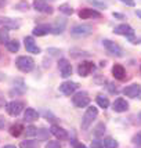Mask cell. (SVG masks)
Segmentation results:
<instances>
[{
	"label": "cell",
	"instance_id": "836d02e7",
	"mask_svg": "<svg viewBox=\"0 0 141 148\" xmlns=\"http://www.w3.org/2000/svg\"><path fill=\"white\" fill-rule=\"evenodd\" d=\"M90 148H104V143L100 140H94V141H91Z\"/></svg>",
	"mask_w": 141,
	"mask_h": 148
},
{
	"label": "cell",
	"instance_id": "ba28073f",
	"mask_svg": "<svg viewBox=\"0 0 141 148\" xmlns=\"http://www.w3.org/2000/svg\"><path fill=\"white\" fill-rule=\"evenodd\" d=\"M114 32L116 35H120V36H126V38H133L134 36V29L131 28V26L129 25V24H120V25L115 26V29H114Z\"/></svg>",
	"mask_w": 141,
	"mask_h": 148
},
{
	"label": "cell",
	"instance_id": "7c38bea8",
	"mask_svg": "<svg viewBox=\"0 0 141 148\" xmlns=\"http://www.w3.org/2000/svg\"><path fill=\"white\" fill-rule=\"evenodd\" d=\"M58 68H60V72H61V76L62 77H69L72 75V65L68 60L65 58H61L58 61Z\"/></svg>",
	"mask_w": 141,
	"mask_h": 148
},
{
	"label": "cell",
	"instance_id": "d6a6232c",
	"mask_svg": "<svg viewBox=\"0 0 141 148\" xmlns=\"http://www.w3.org/2000/svg\"><path fill=\"white\" fill-rule=\"evenodd\" d=\"M46 148H61V143L60 141H50L46 144Z\"/></svg>",
	"mask_w": 141,
	"mask_h": 148
},
{
	"label": "cell",
	"instance_id": "9c48e42d",
	"mask_svg": "<svg viewBox=\"0 0 141 148\" xmlns=\"http://www.w3.org/2000/svg\"><path fill=\"white\" fill-rule=\"evenodd\" d=\"M94 68H96V66H94V64H93L91 61H82L80 64L77 65V73H79L80 76L86 77L94 71Z\"/></svg>",
	"mask_w": 141,
	"mask_h": 148
},
{
	"label": "cell",
	"instance_id": "603a6c76",
	"mask_svg": "<svg viewBox=\"0 0 141 148\" xmlns=\"http://www.w3.org/2000/svg\"><path fill=\"white\" fill-rule=\"evenodd\" d=\"M8 33H10V28H7V26H1L0 28V43L1 45H7L10 42Z\"/></svg>",
	"mask_w": 141,
	"mask_h": 148
},
{
	"label": "cell",
	"instance_id": "f35d334b",
	"mask_svg": "<svg viewBox=\"0 0 141 148\" xmlns=\"http://www.w3.org/2000/svg\"><path fill=\"white\" fill-rule=\"evenodd\" d=\"M4 126H6V119H4V116L0 115V130L3 129Z\"/></svg>",
	"mask_w": 141,
	"mask_h": 148
},
{
	"label": "cell",
	"instance_id": "ac0fdd59",
	"mask_svg": "<svg viewBox=\"0 0 141 148\" xmlns=\"http://www.w3.org/2000/svg\"><path fill=\"white\" fill-rule=\"evenodd\" d=\"M112 75L118 80H123L126 77V69H125V66L120 64H115L112 66Z\"/></svg>",
	"mask_w": 141,
	"mask_h": 148
},
{
	"label": "cell",
	"instance_id": "bcb514c9",
	"mask_svg": "<svg viewBox=\"0 0 141 148\" xmlns=\"http://www.w3.org/2000/svg\"><path fill=\"white\" fill-rule=\"evenodd\" d=\"M1 79H3V75H1V73H0V80H1Z\"/></svg>",
	"mask_w": 141,
	"mask_h": 148
},
{
	"label": "cell",
	"instance_id": "7bdbcfd3",
	"mask_svg": "<svg viewBox=\"0 0 141 148\" xmlns=\"http://www.w3.org/2000/svg\"><path fill=\"white\" fill-rule=\"evenodd\" d=\"M136 15H137V17L141 19V10H136Z\"/></svg>",
	"mask_w": 141,
	"mask_h": 148
},
{
	"label": "cell",
	"instance_id": "7a4b0ae2",
	"mask_svg": "<svg viewBox=\"0 0 141 148\" xmlns=\"http://www.w3.org/2000/svg\"><path fill=\"white\" fill-rule=\"evenodd\" d=\"M98 115V110H97L96 107H89L86 112H84L83 118H82V123H80V126H82V130H87L91 126V123L93 121L97 118Z\"/></svg>",
	"mask_w": 141,
	"mask_h": 148
},
{
	"label": "cell",
	"instance_id": "8d00e7d4",
	"mask_svg": "<svg viewBox=\"0 0 141 148\" xmlns=\"http://www.w3.org/2000/svg\"><path fill=\"white\" fill-rule=\"evenodd\" d=\"M119 1H122L123 4L130 6V7H134L136 6V1H134V0H119Z\"/></svg>",
	"mask_w": 141,
	"mask_h": 148
},
{
	"label": "cell",
	"instance_id": "83f0119b",
	"mask_svg": "<svg viewBox=\"0 0 141 148\" xmlns=\"http://www.w3.org/2000/svg\"><path fill=\"white\" fill-rule=\"evenodd\" d=\"M58 10H60V13L65 14V15H72V14H73V8H72L70 4H68V3L61 4V6L58 7Z\"/></svg>",
	"mask_w": 141,
	"mask_h": 148
},
{
	"label": "cell",
	"instance_id": "f1b7e54d",
	"mask_svg": "<svg viewBox=\"0 0 141 148\" xmlns=\"http://www.w3.org/2000/svg\"><path fill=\"white\" fill-rule=\"evenodd\" d=\"M14 8L18 10V11H28L29 10V3L28 1H19L14 6Z\"/></svg>",
	"mask_w": 141,
	"mask_h": 148
},
{
	"label": "cell",
	"instance_id": "d590c367",
	"mask_svg": "<svg viewBox=\"0 0 141 148\" xmlns=\"http://www.w3.org/2000/svg\"><path fill=\"white\" fill-rule=\"evenodd\" d=\"M70 144L73 145V148H86L82 143H77L76 140H70Z\"/></svg>",
	"mask_w": 141,
	"mask_h": 148
},
{
	"label": "cell",
	"instance_id": "3957f363",
	"mask_svg": "<svg viewBox=\"0 0 141 148\" xmlns=\"http://www.w3.org/2000/svg\"><path fill=\"white\" fill-rule=\"evenodd\" d=\"M91 33H93V26L87 25V24H79L70 29V35L73 38H86Z\"/></svg>",
	"mask_w": 141,
	"mask_h": 148
},
{
	"label": "cell",
	"instance_id": "7402d4cb",
	"mask_svg": "<svg viewBox=\"0 0 141 148\" xmlns=\"http://www.w3.org/2000/svg\"><path fill=\"white\" fill-rule=\"evenodd\" d=\"M24 126L21 125V123H14V125H11V127H10V134L13 136V137H19V136L24 133Z\"/></svg>",
	"mask_w": 141,
	"mask_h": 148
},
{
	"label": "cell",
	"instance_id": "ab89813d",
	"mask_svg": "<svg viewBox=\"0 0 141 148\" xmlns=\"http://www.w3.org/2000/svg\"><path fill=\"white\" fill-rule=\"evenodd\" d=\"M112 15H114L115 18H119V19H125V15H123V14H120V13H114V14H112Z\"/></svg>",
	"mask_w": 141,
	"mask_h": 148
},
{
	"label": "cell",
	"instance_id": "1f68e13d",
	"mask_svg": "<svg viewBox=\"0 0 141 148\" xmlns=\"http://www.w3.org/2000/svg\"><path fill=\"white\" fill-rule=\"evenodd\" d=\"M104 132H105V125L104 123H100L98 126L96 127V132H94V134L97 136V137H100V136L104 134Z\"/></svg>",
	"mask_w": 141,
	"mask_h": 148
},
{
	"label": "cell",
	"instance_id": "7dc6e473",
	"mask_svg": "<svg viewBox=\"0 0 141 148\" xmlns=\"http://www.w3.org/2000/svg\"><path fill=\"white\" fill-rule=\"evenodd\" d=\"M140 72H141V66H140Z\"/></svg>",
	"mask_w": 141,
	"mask_h": 148
},
{
	"label": "cell",
	"instance_id": "30bf717a",
	"mask_svg": "<svg viewBox=\"0 0 141 148\" xmlns=\"http://www.w3.org/2000/svg\"><path fill=\"white\" fill-rule=\"evenodd\" d=\"M33 8L36 11H39V13H44V14H49V15H51L54 13V8L50 4H47L44 0H35L33 1Z\"/></svg>",
	"mask_w": 141,
	"mask_h": 148
},
{
	"label": "cell",
	"instance_id": "44dd1931",
	"mask_svg": "<svg viewBox=\"0 0 141 148\" xmlns=\"http://www.w3.org/2000/svg\"><path fill=\"white\" fill-rule=\"evenodd\" d=\"M0 25L1 26H7V28H19V22L15 19L11 18H6V17H0Z\"/></svg>",
	"mask_w": 141,
	"mask_h": 148
},
{
	"label": "cell",
	"instance_id": "9a60e30c",
	"mask_svg": "<svg viewBox=\"0 0 141 148\" xmlns=\"http://www.w3.org/2000/svg\"><path fill=\"white\" fill-rule=\"evenodd\" d=\"M24 43H25V49L28 53H32V54H39V53H40V49H39L38 45L35 43V40H33L32 36H25Z\"/></svg>",
	"mask_w": 141,
	"mask_h": 148
},
{
	"label": "cell",
	"instance_id": "6da1fadb",
	"mask_svg": "<svg viewBox=\"0 0 141 148\" xmlns=\"http://www.w3.org/2000/svg\"><path fill=\"white\" fill-rule=\"evenodd\" d=\"M15 65H17V68H18L21 72L28 73V72H31L33 68H35V61H33V58L29 57V56H21V57L17 58Z\"/></svg>",
	"mask_w": 141,
	"mask_h": 148
},
{
	"label": "cell",
	"instance_id": "d4e9b609",
	"mask_svg": "<svg viewBox=\"0 0 141 148\" xmlns=\"http://www.w3.org/2000/svg\"><path fill=\"white\" fill-rule=\"evenodd\" d=\"M96 101H97V105H98L100 108H104V110H107V108L109 107V100H108V97H105V96H97Z\"/></svg>",
	"mask_w": 141,
	"mask_h": 148
},
{
	"label": "cell",
	"instance_id": "52a82bcc",
	"mask_svg": "<svg viewBox=\"0 0 141 148\" xmlns=\"http://www.w3.org/2000/svg\"><path fill=\"white\" fill-rule=\"evenodd\" d=\"M122 93L126 97H130V98H138L141 94V86L138 83H133L126 86L122 90Z\"/></svg>",
	"mask_w": 141,
	"mask_h": 148
},
{
	"label": "cell",
	"instance_id": "4316f807",
	"mask_svg": "<svg viewBox=\"0 0 141 148\" xmlns=\"http://www.w3.org/2000/svg\"><path fill=\"white\" fill-rule=\"evenodd\" d=\"M104 147L105 148H118L119 147V143L116 141L115 138H112V137H107V138H104Z\"/></svg>",
	"mask_w": 141,
	"mask_h": 148
},
{
	"label": "cell",
	"instance_id": "f6af8a7d",
	"mask_svg": "<svg viewBox=\"0 0 141 148\" xmlns=\"http://www.w3.org/2000/svg\"><path fill=\"white\" fill-rule=\"evenodd\" d=\"M138 119H141V112H140V114H138Z\"/></svg>",
	"mask_w": 141,
	"mask_h": 148
},
{
	"label": "cell",
	"instance_id": "e575fe53",
	"mask_svg": "<svg viewBox=\"0 0 141 148\" xmlns=\"http://www.w3.org/2000/svg\"><path fill=\"white\" fill-rule=\"evenodd\" d=\"M89 1L93 4V6L100 7V8H105V7H107V4H105V3H103V1H98V0H89Z\"/></svg>",
	"mask_w": 141,
	"mask_h": 148
},
{
	"label": "cell",
	"instance_id": "60d3db41",
	"mask_svg": "<svg viewBox=\"0 0 141 148\" xmlns=\"http://www.w3.org/2000/svg\"><path fill=\"white\" fill-rule=\"evenodd\" d=\"M4 105H6V100H4L3 96H0V108H3Z\"/></svg>",
	"mask_w": 141,
	"mask_h": 148
},
{
	"label": "cell",
	"instance_id": "cb8c5ba5",
	"mask_svg": "<svg viewBox=\"0 0 141 148\" xmlns=\"http://www.w3.org/2000/svg\"><path fill=\"white\" fill-rule=\"evenodd\" d=\"M19 148H40V143L35 140H24L19 144Z\"/></svg>",
	"mask_w": 141,
	"mask_h": 148
},
{
	"label": "cell",
	"instance_id": "ffe728a7",
	"mask_svg": "<svg viewBox=\"0 0 141 148\" xmlns=\"http://www.w3.org/2000/svg\"><path fill=\"white\" fill-rule=\"evenodd\" d=\"M38 118H39V114L36 110H33V108H26L25 110L24 119L26 122H35V121H38Z\"/></svg>",
	"mask_w": 141,
	"mask_h": 148
},
{
	"label": "cell",
	"instance_id": "8992f818",
	"mask_svg": "<svg viewBox=\"0 0 141 148\" xmlns=\"http://www.w3.org/2000/svg\"><path fill=\"white\" fill-rule=\"evenodd\" d=\"M24 108H25V104L22 101H11L6 104V111L10 116H18Z\"/></svg>",
	"mask_w": 141,
	"mask_h": 148
},
{
	"label": "cell",
	"instance_id": "e0dca14e",
	"mask_svg": "<svg viewBox=\"0 0 141 148\" xmlns=\"http://www.w3.org/2000/svg\"><path fill=\"white\" fill-rule=\"evenodd\" d=\"M65 26H66V19L57 18L55 22H54V25L51 26V33H54V35H61V33L64 32Z\"/></svg>",
	"mask_w": 141,
	"mask_h": 148
},
{
	"label": "cell",
	"instance_id": "74e56055",
	"mask_svg": "<svg viewBox=\"0 0 141 148\" xmlns=\"http://www.w3.org/2000/svg\"><path fill=\"white\" fill-rule=\"evenodd\" d=\"M108 89H109V91H111L112 94H116V93H118V89H116V87H114V84L108 83Z\"/></svg>",
	"mask_w": 141,
	"mask_h": 148
},
{
	"label": "cell",
	"instance_id": "f546056e",
	"mask_svg": "<svg viewBox=\"0 0 141 148\" xmlns=\"http://www.w3.org/2000/svg\"><path fill=\"white\" fill-rule=\"evenodd\" d=\"M25 134H26V137H33V136L38 134V129L35 126H28L25 129Z\"/></svg>",
	"mask_w": 141,
	"mask_h": 148
},
{
	"label": "cell",
	"instance_id": "ee69618b",
	"mask_svg": "<svg viewBox=\"0 0 141 148\" xmlns=\"http://www.w3.org/2000/svg\"><path fill=\"white\" fill-rule=\"evenodd\" d=\"M3 148H17V147H15V145H4Z\"/></svg>",
	"mask_w": 141,
	"mask_h": 148
},
{
	"label": "cell",
	"instance_id": "2e32d148",
	"mask_svg": "<svg viewBox=\"0 0 141 148\" xmlns=\"http://www.w3.org/2000/svg\"><path fill=\"white\" fill-rule=\"evenodd\" d=\"M50 132H51V134L54 137H57L58 140H66L68 138V132L65 129H62V127H60L58 125H53Z\"/></svg>",
	"mask_w": 141,
	"mask_h": 148
},
{
	"label": "cell",
	"instance_id": "8fae6325",
	"mask_svg": "<svg viewBox=\"0 0 141 148\" xmlns=\"http://www.w3.org/2000/svg\"><path fill=\"white\" fill-rule=\"evenodd\" d=\"M77 87H79V84L76 82H70L69 80V82H64V83L60 84V91L65 96H72V94H75Z\"/></svg>",
	"mask_w": 141,
	"mask_h": 148
},
{
	"label": "cell",
	"instance_id": "484cf974",
	"mask_svg": "<svg viewBox=\"0 0 141 148\" xmlns=\"http://www.w3.org/2000/svg\"><path fill=\"white\" fill-rule=\"evenodd\" d=\"M6 47L10 53H17L19 50V42L15 40V39H14V40H10V42L6 45Z\"/></svg>",
	"mask_w": 141,
	"mask_h": 148
},
{
	"label": "cell",
	"instance_id": "5bb4252c",
	"mask_svg": "<svg viewBox=\"0 0 141 148\" xmlns=\"http://www.w3.org/2000/svg\"><path fill=\"white\" fill-rule=\"evenodd\" d=\"M112 110L115 111V112H118V114L126 112V111L129 110V103L125 98L119 97V98H116L115 101H114V104H112Z\"/></svg>",
	"mask_w": 141,
	"mask_h": 148
},
{
	"label": "cell",
	"instance_id": "277c9868",
	"mask_svg": "<svg viewBox=\"0 0 141 148\" xmlns=\"http://www.w3.org/2000/svg\"><path fill=\"white\" fill-rule=\"evenodd\" d=\"M72 103L76 108H84L90 104V97L86 91H77L72 96Z\"/></svg>",
	"mask_w": 141,
	"mask_h": 148
},
{
	"label": "cell",
	"instance_id": "4dcf8cb0",
	"mask_svg": "<svg viewBox=\"0 0 141 148\" xmlns=\"http://www.w3.org/2000/svg\"><path fill=\"white\" fill-rule=\"evenodd\" d=\"M131 143L136 144V145H138V147H141V132L136 133V134L131 137Z\"/></svg>",
	"mask_w": 141,
	"mask_h": 148
},
{
	"label": "cell",
	"instance_id": "b9f144b4",
	"mask_svg": "<svg viewBox=\"0 0 141 148\" xmlns=\"http://www.w3.org/2000/svg\"><path fill=\"white\" fill-rule=\"evenodd\" d=\"M7 4V0H0V10L4 8V6Z\"/></svg>",
	"mask_w": 141,
	"mask_h": 148
},
{
	"label": "cell",
	"instance_id": "d6986e66",
	"mask_svg": "<svg viewBox=\"0 0 141 148\" xmlns=\"http://www.w3.org/2000/svg\"><path fill=\"white\" fill-rule=\"evenodd\" d=\"M32 33L35 36H44V35H49L51 33V26L50 25H38L35 29L32 31Z\"/></svg>",
	"mask_w": 141,
	"mask_h": 148
},
{
	"label": "cell",
	"instance_id": "4fadbf2b",
	"mask_svg": "<svg viewBox=\"0 0 141 148\" xmlns=\"http://www.w3.org/2000/svg\"><path fill=\"white\" fill-rule=\"evenodd\" d=\"M79 18L82 19H89V18H101V13H98L94 8H82L79 13Z\"/></svg>",
	"mask_w": 141,
	"mask_h": 148
},
{
	"label": "cell",
	"instance_id": "5b68a950",
	"mask_svg": "<svg viewBox=\"0 0 141 148\" xmlns=\"http://www.w3.org/2000/svg\"><path fill=\"white\" fill-rule=\"evenodd\" d=\"M103 46L107 49V51L111 53L112 56H115V57H123V49L118 45V43H115L114 40L104 39V40H103Z\"/></svg>",
	"mask_w": 141,
	"mask_h": 148
}]
</instances>
